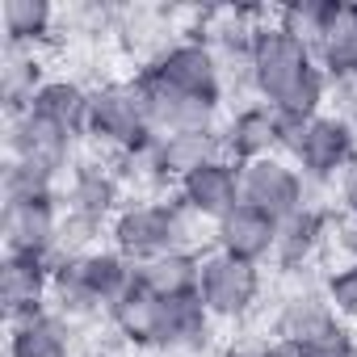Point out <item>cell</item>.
Masks as SVG:
<instances>
[{"mask_svg": "<svg viewBox=\"0 0 357 357\" xmlns=\"http://www.w3.org/2000/svg\"><path fill=\"white\" fill-rule=\"evenodd\" d=\"M265 290V273L252 261L227 257V252H202V278H198V298L215 319H244Z\"/></svg>", "mask_w": 357, "mask_h": 357, "instance_id": "cell-6", "label": "cell"}, {"mask_svg": "<svg viewBox=\"0 0 357 357\" xmlns=\"http://www.w3.org/2000/svg\"><path fill=\"white\" fill-rule=\"evenodd\" d=\"M143 72H151L155 80L181 89V93L206 97V101H223V93H227L219 55H215V47H211L206 38H198V34H185V38L164 43V47L143 63Z\"/></svg>", "mask_w": 357, "mask_h": 357, "instance_id": "cell-5", "label": "cell"}, {"mask_svg": "<svg viewBox=\"0 0 357 357\" xmlns=\"http://www.w3.org/2000/svg\"><path fill=\"white\" fill-rule=\"evenodd\" d=\"M223 155V135L219 130H181V135H155L151 147L135 160H122L130 168H139L143 181L151 185H181L190 172H198L202 164Z\"/></svg>", "mask_w": 357, "mask_h": 357, "instance_id": "cell-7", "label": "cell"}, {"mask_svg": "<svg viewBox=\"0 0 357 357\" xmlns=\"http://www.w3.org/2000/svg\"><path fill=\"white\" fill-rule=\"evenodd\" d=\"M273 236H278V219H269L265 211L240 202L231 215H223L215 223V248L227 252V257H240V261H269L273 257Z\"/></svg>", "mask_w": 357, "mask_h": 357, "instance_id": "cell-19", "label": "cell"}, {"mask_svg": "<svg viewBox=\"0 0 357 357\" xmlns=\"http://www.w3.org/2000/svg\"><path fill=\"white\" fill-rule=\"evenodd\" d=\"M324 240H328V215L307 202L303 211L278 219V236H273V257L269 261L278 269H286V273H298V269H307L319 257Z\"/></svg>", "mask_w": 357, "mask_h": 357, "instance_id": "cell-20", "label": "cell"}, {"mask_svg": "<svg viewBox=\"0 0 357 357\" xmlns=\"http://www.w3.org/2000/svg\"><path fill=\"white\" fill-rule=\"evenodd\" d=\"M198 219L181 202H164V198H139L118 211L109 223V248H118L130 265H147L155 257L181 252L190 248V227Z\"/></svg>", "mask_w": 357, "mask_h": 357, "instance_id": "cell-4", "label": "cell"}, {"mask_svg": "<svg viewBox=\"0 0 357 357\" xmlns=\"http://www.w3.org/2000/svg\"><path fill=\"white\" fill-rule=\"evenodd\" d=\"M290 160L307 176V185H336L340 172L357 160V135L340 114H315Z\"/></svg>", "mask_w": 357, "mask_h": 357, "instance_id": "cell-8", "label": "cell"}, {"mask_svg": "<svg viewBox=\"0 0 357 357\" xmlns=\"http://www.w3.org/2000/svg\"><path fill=\"white\" fill-rule=\"evenodd\" d=\"M269 357H303L298 349H290V344H282V340H273V353Z\"/></svg>", "mask_w": 357, "mask_h": 357, "instance_id": "cell-35", "label": "cell"}, {"mask_svg": "<svg viewBox=\"0 0 357 357\" xmlns=\"http://www.w3.org/2000/svg\"><path fill=\"white\" fill-rule=\"evenodd\" d=\"M219 135H223V155L236 164L278 155V109L265 101H244L227 114Z\"/></svg>", "mask_w": 357, "mask_h": 357, "instance_id": "cell-17", "label": "cell"}, {"mask_svg": "<svg viewBox=\"0 0 357 357\" xmlns=\"http://www.w3.org/2000/svg\"><path fill=\"white\" fill-rule=\"evenodd\" d=\"M0 190H5V206L9 202H34V198H59L63 190V176L30 164V160H5V172H0Z\"/></svg>", "mask_w": 357, "mask_h": 357, "instance_id": "cell-28", "label": "cell"}, {"mask_svg": "<svg viewBox=\"0 0 357 357\" xmlns=\"http://www.w3.org/2000/svg\"><path fill=\"white\" fill-rule=\"evenodd\" d=\"M307 176L286 155H265L252 164H240V194L248 206L265 211L269 219H286L307 206Z\"/></svg>", "mask_w": 357, "mask_h": 357, "instance_id": "cell-10", "label": "cell"}, {"mask_svg": "<svg viewBox=\"0 0 357 357\" xmlns=\"http://www.w3.org/2000/svg\"><path fill=\"white\" fill-rule=\"evenodd\" d=\"M84 139L93 147L118 155V160H135L151 147L155 130H151L139 80H101V84H93Z\"/></svg>", "mask_w": 357, "mask_h": 357, "instance_id": "cell-3", "label": "cell"}, {"mask_svg": "<svg viewBox=\"0 0 357 357\" xmlns=\"http://www.w3.org/2000/svg\"><path fill=\"white\" fill-rule=\"evenodd\" d=\"M340 328H344V324H340L336 311L328 307L324 290H294V294H286V303H282L278 315H273V340H282V344H290V349H298V353H307L311 344L328 340V336L340 332Z\"/></svg>", "mask_w": 357, "mask_h": 357, "instance_id": "cell-16", "label": "cell"}, {"mask_svg": "<svg viewBox=\"0 0 357 357\" xmlns=\"http://www.w3.org/2000/svg\"><path fill=\"white\" fill-rule=\"evenodd\" d=\"M89 97H93V89H84L80 80H72V76H47V84L34 93L30 109L43 114V118H51V122H59V126H68V130H76V135H84Z\"/></svg>", "mask_w": 357, "mask_h": 357, "instance_id": "cell-26", "label": "cell"}, {"mask_svg": "<svg viewBox=\"0 0 357 357\" xmlns=\"http://www.w3.org/2000/svg\"><path fill=\"white\" fill-rule=\"evenodd\" d=\"M303 357H357V340H353V332H349V328H340V332H332L328 340L311 344Z\"/></svg>", "mask_w": 357, "mask_h": 357, "instance_id": "cell-31", "label": "cell"}, {"mask_svg": "<svg viewBox=\"0 0 357 357\" xmlns=\"http://www.w3.org/2000/svg\"><path fill=\"white\" fill-rule=\"evenodd\" d=\"M105 319L114 324V332L122 336V340H130V344H139V349H151L155 344V324H160V298L139 282V273H135V282H130V290L105 311Z\"/></svg>", "mask_w": 357, "mask_h": 357, "instance_id": "cell-23", "label": "cell"}, {"mask_svg": "<svg viewBox=\"0 0 357 357\" xmlns=\"http://www.w3.org/2000/svg\"><path fill=\"white\" fill-rule=\"evenodd\" d=\"M273 353V340H231L223 344L219 357H269Z\"/></svg>", "mask_w": 357, "mask_h": 357, "instance_id": "cell-34", "label": "cell"}, {"mask_svg": "<svg viewBox=\"0 0 357 357\" xmlns=\"http://www.w3.org/2000/svg\"><path fill=\"white\" fill-rule=\"evenodd\" d=\"M47 84L43 55L30 47H5L0 51V93H5V109L17 114L34 101V93Z\"/></svg>", "mask_w": 357, "mask_h": 357, "instance_id": "cell-27", "label": "cell"}, {"mask_svg": "<svg viewBox=\"0 0 357 357\" xmlns=\"http://www.w3.org/2000/svg\"><path fill=\"white\" fill-rule=\"evenodd\" d=\"M59 202H63L68 215L89 219V223L109 231V223L126 206L122 202V172L109 168V164H97V160H76V168L63 176Z\"/></svg>", "mask_w": 357, "mask_h": 357, "instance_id": "cell-11", "label": "cell"}, {"mask_svg": "<svg viewBox=\"0 0 357 357\" xmlns=\"http://www.w3.org/2000/svg\"><path fill=\"white\" fill-rule=\"evenodd\" d=\"M76 139H80L76 130L34 114L30 105L5 118V147H9V155L43 164V168H51L59 176H68L76 168Z\"/></svg>", "mask_w": 357, "mask_h": 357, "instance_id": "cell-9", "label": "cell"}, {"mask_svg": "<svg viewBox=\"0 0 357 357\" xmlns=\"http://www.w3.org/2000/svg\"><path fill=\"white\" fill-rule=\"evenodd\" d=\"M332 101H336V114L353 126V135H357V84H336L332 89Z\"/></svg>", "mask_w": 357, "mask_h": 357, "instance_id": "cell-33", "label": "cell"}, {"mask_svg": "<svg viewBox=\"0 0 357 357\" xmlns=\"http://www.w3.org/2000/svg\"><path fill=\"white\" fill-rule=\"evenodd\" d=\"M340 9H344L340 0H294V5H282V9L273 13V22H278L286 34H294V38H303L307 47H315V43L324 38V30L336 22Z\"/></svg>", "mask_w": 357, "mask_h": 357, "instance_id": "cell-29", "label": "cell"}, {"mask_svg": "<svg viewBox=\"0 0 357 357\" xmlns=\"http://www.w3.org/2000/svg\"><path fill=\"white\" fill-rule=\"evenodd\" d=\"M311 51H315V63L324 68V76L332 80V89L357 84V5H344Z\"/></svg>", "mask_w": 357, "mask_h": 357, "instance_id": "cell-22", "label": "cell"}, {"mask_svg": "<svg viewBox=\"0 0 357 357\" xmlns=\"http://www.w3.org/2000/svg\"><path fill=\"white\" fill-rule=\"evenodd\" d=\"M135 265L118 252V248H93L76 261H63L55 269V286H51V311H59L63 319H93L105 315L135 282Z\"/></svg>", "mask_w": 357, "mask_h": 357, "instance_id": "cell-2", "label": "cell"}, {"mask_svg": "<svg viewBox=\"0 0 357 357\" xmlns=\"http://www.w3.org/2000/svg\"><path fill=\"white\" fill-rule=\"evenodd\" d=\"M143 101H147V118L155 135H181V130H219V109L223 101H206L194 93H181L164 80H155L151 72H135Z\"/></svg>", "mask_w": 357, "mask_h": 357, "instance_id": "cell-12", "label": "cell"}, {"mask_svg": "<svg viewBox=\"0 0 357 357\" xmlns=\"http://www.w3.org/2000/svg\"><path fill=\"white\" fill-rule=\"evenodd\" d=\"M344 248H349V257H357V223H349V240H344Z\"/></svg>", "mask_w": 357, "mask_h": 357, "instance_id": "cell-36", "label": "cell"}, {"mask_svg": "<svg viewBox=\"0 0 357 357\" xmlns=\"http://www.w3.org/2000/svg\"><path fill=\"white\" fill-rule=\"evenodd\" d=\"M215 328V315L206 311V303L198 294H181V298H160V324H155V344L160 353H198L206 349Z\"/></svg>", "mask_w": 357, "mask_h": 357, "instance_id": "cell-18", "label": "cell"}, {"mask_svg": "<svg viewBox=\"0 0 357 357\" xmlns=\"http://www.w3.org/2000/svg\"><path fill=\"white\" fill-rule=\"evenodd\" d=\"M176 202H181L198 223H219L223 215H231L244 194H240V164L219 155L211 164H202L198 172H190L181 185H176Z\"/></svg>", "mask_w": 357, "mask_h": 357, "instance_id": "cell-13", "label": "cell"}, {"mask_svg": "<svg viewBox=\"0 0 357 357\" xmlns=\"http://www.w3.org/2000/svg\"><path fill=\"white\" fill-rule=\"evenodd\" d=\"M324 298L328 307L336 311L340 324H357V257H349L344 265H336L328 278H324Z\"/></svg>", "mask_w": 357, "mask_h": 357, "instance_id": "cell-30", "label": "cell"}, {"mask_svg": "<svg viewBox=\"0 0 357 357\" xmlns=\"http://www.w3.org/2000/svg\"><path fill=\"white\" fill-rule=\"evenodd\" d=\"M336 202H340L344 219H349V223H357V160L340 172V181H336Z\"/></svg>", "mask_w": 357, "mask_h": 357, "instance_id": "cell-32", "label": "cell"}, {"mask_svg": "<svg viewBox=\"0 0 357 357\" xmlns=\"http://www.w3.org/2000/svg\"><path fill=\"white\" fill-rule=\"evenodd\" d=\"M59 9L51 0H5L0 5V26H5V47H30L38 51L55 34Z\"/></svg>", "mask_w": 357, "mask_h": 357, "instance_id": "cell-25", "label": "cell"}, {"mask_svg": "<svg viewBox=\"0 0 357 357\" xmlns=\"http://www.w3.org/2000/svg\"><path fill=\"white\" fill-rule=\"evenodd\" d=\"M139 282L155 294V298H181V294H198V278H202V252L181 248V252H168L155 257L147 265H135Z\"/></svg>", "mask_w": 357, "mask_h": 357, "instance_id": "cell-24", "label": "cell"}, {"mask_svg": "<svg viewBox=\"0 0 357 357\" xmlns=\"http://www.w3.org/2000/svg\"><path fill=\"white\" fill-rule=\"evenodd\" d=\"M59 227H63V202L59 198H34V202H9L5 206V248L17 257L55 261Z\"/></svg>", "mask_w": 357, "mask_h": 357, "instance_id": "cell-14", "label": "cell"}, {"mask_svg": "<svg viewBox=\"0 0 357 357\" xmlns=\"http://www.w3.org/2000/svg\"><path fill=\"white\" fill-rule=\"evenodd\" d=\"M252 93L278 114L315 118L324 114V101L332 97V80L315 63V51L269 17L252 43Z\"/></svg>", "mask_w": 357, "mask_h": 357, "instance_id": "cell-1", "label": "cell"}, {"mask_svg": "<svg viewBox=\"0 0 357 357\" xmlns=\"http://www.w3.org/2000/svg\"><path fill=\"white\" fill-rule=\"evenodd\" d=\"M51 286H55V261L5 252V261H0V303H5L9 324L22 319V315L47 311L51 307Z\"/></svg>", "mask_w": 357, "mask_h": 357, "instance_id": "cell-15", "label": "cell"}, {"mask_svg": "<svg viewBox=\"0 0 357 357\" xmlns=\"http://www.w3.org/2000/svg\"><path fill=\"white\" fill-rule=\"evenodd\" d=\"M76 332L59 311H34L9 324V357H72Z\"/></svg>", "mask_w": 357, "mask_h": 357, "instance_id": "cell-21", "label": "cell"}]
</instances>
